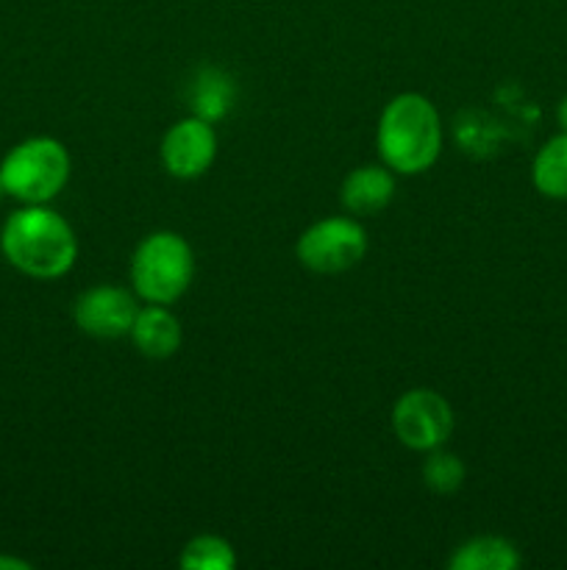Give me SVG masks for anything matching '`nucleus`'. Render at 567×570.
<instances>
[{"label": "nucleus", "instance_id": "1", "mask_svg": "<svg viewBox=\"0 0 567 570\" xmlns=\"http://www.w3.org/2000/svg\"><path fill=\"white\" fill-rule=\"evenodd\" d=\"M0 254L22 276L53 282L76 265L78 237L50 204H22L0 228Z\"/></svg>", "mask_w": 567, "mask_h": 570}, {"label": "nucleus", "instance_id": "2", "mask_svg": "<svg viewBox=\"0 0 567 570\" xmlns=\"http://www.w3.org/2000/svg\"><path fill=\"white\" fill-rule=\"evenodd\" d=\"M378 159L395 176H420L442 154L439 109L420 92H400L381 109L376 126Z\"/></svg>", "mask_w": 567, "mask_h": 570}, {"label": "nucleus", "instance_id": "3", "mask_svg": "<svg viewBox=\"0 0 567 570\" xmlns=\"http://www.w3.org/2000/svg\"><path fill=\"white\" fill-rule=\"evenodd\" d=\"M131 289L142 304L172 306L195 278V250L178 232H153L139 239L128 265Z\"/></svg>", "mask_w": 567, "mask_h": 570}, {"label": "nucleus", "instance_id": "4", "mask_svg": "<svg viewBox=\"0 0 567 570\" xmlns=\"http://www.w3.org/2000/svg\"><path fill=\"white\" fill-rule=\"evenodd\" d=\"M70 173V154L53 137L22 139L0 161L6 195L20 204H50L67 187Z\"/></svg>", "mask_w": 567, "mask_h": 570}, {"label": "nucleus", "instance_id": "5", "mask_svg": "<svg viewBox=\"0 0 567 570\" xmlns=\"http://www.w3.org/2000/svg\"><path fill=\"white\" fill-rule=\"evenodd\" d=\"M367 254V232L354 215H331L315 220L295 243L300 265L320 276H334L359 265Z\"/></svg>", "mask_w": 567, "mask_h": 570}, {"label": "nucleus", "instance_id": "6", "mask_svg": "<svg viewBox=\"0 0 567 570\" xmlns=\"http://www.w3.org/2000/svg\"><path fill=\"white\" fill-rule=\"evenodd\" d=\"M392 432L400 445L426 454L448 443L454 434V410L437 390H406L392 406Z\"/></svg>", "mask_w": 567, "mask_h": 570}, {"label": "nucleus", "instance_id": "7", "mask_svg": "<svg viewBox=\"0 0 567 570\" xmlns=\"http://www.w3.org/2000/svg\"><path fill=\"white\" fill-rule=\"evenodd\" d=\"M137 293H128L117 284H94L83 289L72 304V321L87 337L120 340L131 334L133 317L139 312Z\"/></svg>", "mask_w": 567, "mask_h": 570}, {"label": "nucleus", "instance_id": "8", "mask_svg": "<svg viewBox=\"0 0 567 570\" xmlns=\"http://www.w3.org/2000/svg\"><path fill=\"white\" fill-rule=\"evenodd\" d=\"M159 156L172 178H181V181L200 178L217 159L215 122L198 115L181 117L161 137Z\"/></svg>", "mask_w": 567, "mask_h": 570}, {"label": "nucleus", "instance_id": "9", "mask_svg": "<svg viewBox=\"0 0 567 570\" xmlns=\"http://www.w3.org/2000/svg\"><path fill=\"white\" fill-rule=\"evenodd\" d=\"M395 173L387 165H361L345 176L339 187L342 209L354 217H372L387 209L395 198Z\"/></svg>", "mask_w": 567, "mask_h": 570}, {"label": "nucleus", "instance_id": "10", "mask_svg": "<svg viewBox=\"0 0 567 570\" xmlns=\"http://www.w3.org/2000/svg\"><path fill=\"white\" fill-rule=\"evenodd\" d=\"M128 340L133 348L145 356V360H170L178 348H181V323H178L176 312L165 304H142Z\"/></svg>", "mask_w": 567, "mask_h": 570}, {"label": "nucleus", "instance_id": "11", "mask_svg": "<svg viewBox=\"0 0 567 570\" xmlns=\"http://www.w3.org/2000/svg\"><path fill=\"white\" fill-rule=\"evenodd\" d=\"M450 570H515L520 568V551L500 534H478L456 546L448 560Z\"/></svg>", "mask_w": 567, "mask_h": 570}, {"label": "nucleus", "instance_id": "12", "mask_svg": "<svg viewBox=\"0 0 567 570\" xmlns=\"http://www.w3.org/2000/svg\"><path fill=\"white\" fill-rule=\"evenodd\" d=\"M531 184L543 198L567 200V134L559 131L537 150L531 161Z\"/></svg>", "mask_w": 567, "mask_h": 570}, {"label": "nucleus", "instance_id": "13", "mask_svg": "<svg viewBox=\"0 0 567 570\" xmlns=\"http://www.w3.org/2000/svg\"><path fill=\"white\" fill-rule=\"evenodd\" d=\"M178 566L183 570H231L237 566V551L220 534H198L181 549Z\"/></svg>", "mask_w": 567, "mask_h": 570}, {"label": "nucleus", "instance_id": "14", "mask_svg": "<svg viewBox=\"0 0 567 570\" xmlns=\"http://www.w3.org/2000/svg\"><path fill=\"white\" fill-rule=\"evenodd\" d=\"M233 98L231 78L222 70H203L195 81L192 95V115L203 117V120L215 122L228 111Z\"/></svg>", "mask_w": 567, "mask_h": 570}, {"label": "nucleus", "instance_id": "15", "mask_svg": "<svg viewBox=\"0 0 567 570\" xmlns=\"http://www.w3.org/2000/svg\"><path fill=\"white\" fill-rule=\"evenodd\" d=\"M422 482L431 493L450 495L465 484V462L456 454L445 451L442 445L434 451H426V462H422Z\"/></svg>", "mask_w": 567, "mask_h": 570}, {"label": "nucleus", "instance_id": "16", "mask_svg": "<svg viewBox=\"0 0 567 570\" xmlns=\"http://www.w3.org/2000/svg\"><path fill=\"white\" fill-rule=\"evenodd\" d=\"M0 570H31V562L20 560V557L0 554Z\"/></svg>", "mask_w": 567, "mask_h": 570}, {"label": "nucleus", "instance_id": "17", "mask_svg": "<svg viewBox=\"0 0 567 570\" xmlns=\"http://www.w3.org/2000/svg\"><path fill=\"white\" fill-rule=\"evenodd\" d=\"M556 122H559V131L567 134V95L556 104Z\"/></svg>", "mask_w": 567, "mask_h": 570}, {"label": "nucleus", "instance_id": "18", "mask_svg": "<svg viewBox=\"0 0 567 570\" xmlns=\"http://www.w3.org/2000/svg\"><path fill=\"white\" fill-rule=\"evenodd\" d=\"M6 195V189H3V178H0V198H3Z\"/></svg>", "mask_w": 567, "mask_h": 570}]
</instances>
